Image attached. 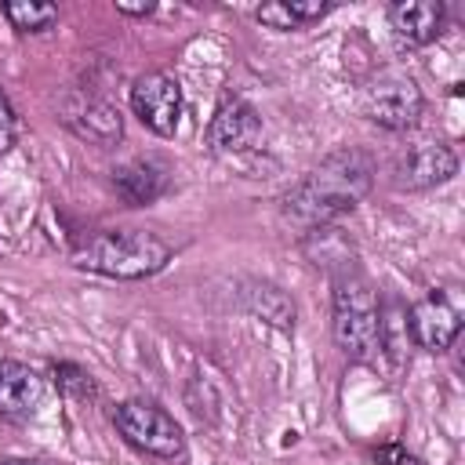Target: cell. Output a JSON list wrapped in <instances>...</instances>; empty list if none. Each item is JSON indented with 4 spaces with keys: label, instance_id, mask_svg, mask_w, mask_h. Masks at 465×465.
Segmentation results:
<instances>
[{
    "label": "cell",
    "instance_id": "6da1fadb",
    "mask_svg": "<svg viewBox=\"0 0 465 465\" xmlns=\"http://www.w3.org/2000/svg\"><path fill=\"white\" fill-rule=\"evenodd\" d=\"M371 182H374V160L356 145H341L327 153L316 167H309L283 193V214L302 232L323 229L341 214L356 211L371 193Z\"/></svg>",
    "mask_w": 465,
    "mask_h": 465
},
{
    "label": "cell",
    "instance_id": "7a4b0ae2",
    "mask_svg": "<svg viewBox=\"0 0 465 465\" xmlns=\"http://www.w3.org/2000/svg\"><path fill=\"white\" fill-rule=\"evenodd\" d=\"M331 334L334 345L356 363H374L381 356V298L374 283L352 265L334 272Z\"/></svg>",
    "mask_w": 465,
    "mask_h": 465
},
{
    "label": "cell",
    "instance_id": "3957f363",
    "mask_svg": "<svg viewBox=\"0 0 465 465\" xmlns=\"http://www.w3.org/2000/svg\"><path fill=\"white\" fill-rule=\"evenodd\" d=\"M73 262L109 280H145L171 262V243L145 229H102L76 243Z\"/></svg>",
    "mask_w": 465,
    "mask_h": 465
},
{
    "label": "cell",
    "instance_id": "277c9868",
    "mask_svg": "<svg viewBox=\"0 0 465 465\" xmlns=\"http://www.w3.org/2000/svg\"><path fill=\"white\" fill-rule=\"evenodd\" d=\"M113 425L142 454H153V458H163V461H174V458L185 454L182 425L163 407H156L153 400H124V403H116L113 407Z\"/></svg>",
    "mask_w": 465,
    "mask_h": 465
},
{
    "label": "cell",
    "instance_id": "5b68a950",
    "mask_svg": "<svg viewBox=\"0 0 465 465\" xmlns=\"http://www.w3.org/2000/svg\"><path fill=\"white\" fill-rule=\"evenodd\" d=\"M465 323V302H461V287L447 283V287H429L411 309H407V331L411 341L425 352H447L454 345V338L461 334Z\"/></svg>",
    "mask_w": 465,
    "mask_h": 465
},
{
    "label": "cell",
    "instance_id": "8992f818",
    "mask_svg": "<svg viewBox=\"0 0 465 465\" xmlns=\"http://www.w3.org/2000/svg\"><path fill=\"white\" fill-rule=\"evenodd\" d=\"M360 109L371 124L385 127V131H407L418 124L421 109H425V94L421 87L400 73V69H385L378 73L367 87H363V98H360Z\"/></svg>",
    "mask_w": 465,
    "mask_h": 465
},
{
    "label": "cell",
    "instance_id": "52a82bcc",
    "mask_svg": "<svg viewBox=\"0 0 465 465\" xmlns=\"http://www.w3.org/2000/svg\"><path fill=\"white\" fill-rule=\"evenodd\" d=\"M131 109L134 116L160 138H171L182 124V84L178 76L163 73V69H149L142 76H134L131 84Z\"/></svg>",
    "mask_w": 465,
    "mask_h": 465
},
{
    "label": "cell",
    "instance_id": "ba28073f",
    "mask_svg": "<svg viewBox=\"0 0 465 465\" xmlns=\"http://www.w3.org/2000/svg\"><path fill=\"white\" fill-rule=\"evenodd\" d=\"M458 174V156L443 142H414L396 153L392 160V185L396 189H432Z\"/></svg>",
    "mask_w": 465,
    "mask_h": 465
},
{
    "label": "cell",
    "instance_id": "9c48e42d",
    "mask_svg": "<svg viewBox=\"0 0 465 465\" xmlns=\"http://www.w3.org/2000/svg\"><path fill=\"white\" fill-rule=\"evenodd\" d=\"M62 124L91 145H116L124 138L120 109L109 98L91 94V91H76L62 102Z\"/></svg>",
    "mask_w": 465,
    "mask_h": 465
},
{
    "label": "cell",
    "instance_id": "30bf717a",
    "mask_svg": "<svg viewBox=\"0 0 465 465\" xmlns=\"http://www.w3.org/2000/svg\"><path fill=\"white\" fill-rule=\"evenodd\" d=\"M258 134H262L258 109L240 94H222L211 113V124H207V149L211 153H243L258 142Z\"/></svg>",
    "mask_w": 465,
    "mask_h": 465
},
{
    "label": "cell",
    "instance_id": "8fae6325",
    "mask_svg": "<svg viewBox=\"0 0 465 465\" xmlns=\"http://www.w3.org/2000/svg\"><path fill=\"white\" fill-rule=\"evenodd\" d=\"M47 396V381L22 360H0V418L29 421Z\"/></svg>",
    "mask_w": 465,
    "mask_h": 465
},
{
    "label": "cell",
    "instance_id": "7c38bea8",
    "mask_svg": "<svg viewBox=\"0 0 465 465\" xmlns=\"http://www.w3.org/2000/svg\"><path fill=\"white\" fill-rule=\"evenodd\" d=\"M443 4L440 0H396L389 4V25L392 33L411 44V47H425L443 33Z\"/></svg>",
    "mask_w": 465,
    "mask_h": 465
},
{
    "label": "cell",
    "instance_id": "4fadbf2b",
    "mask_svg": "<svg viewBox=\"0 0 465 465\" xmlns=\"http://www.w3.org/2000/svg\"><path fill=\"white\" fill-rule=\"evenodd\" d=\"M113 189L120 193L124 203L131 207H145L156 196H163L167 189V167L153 156H134L120 167H113Z\"/></svg>",
    "mask_w": 465,
    "mask_h": 465
},
{
    "label": "cell",
    "instance_id": "5bb4252c",
    "mask_svg": "<svg viewBox=\"0 0 465 465\" xmlns=\"http://www.w3.org/2000/svg\"><path fill=\"white\" fill-rule=\"evenodd\" d=\"M243 298V309L280 331H291L294 327V302L276 287V283H265V280H254L247 283V291L240 294Z\"/></svg>",
    "mask_w": 465,
    "mask_h": 465
},
{
    "label": "cell",
    "instance_id": "9a60e30c",
    "mask_svg": "<svg viewBox=\"0 0 465 465\" xmlns=\"http://www.w3.org/2000/svg\"><path fill=\"white\" fill-rule=\"evenodd\" d=\"M7 22L18 33H44L58 22V4H40V0H7L4 4Z\"/></svg>",
    "mask_w": 465,
    "mask_h": 465
},
{
    "label": "cell",
    "instance_id": "2e32d148",
    "mask_svg": "<svg viewBox=\"0 0 465 465\" xmlns=\"http://www.w3.org/2000/svg\"><path fill=\"white\" fill-rule=\"evenodd\" d=\"M51 378H54V385H58V392H65L69 400H94V378L84 371V367H76V363H51Z\"/></svg>",
    "mask_w": 465,
    "mask_h": 465
},
{
    "label": "cell",
    "instance_id": "e0dca14e",
    "mask_svg": "<svg viewBox=\"0 0 465 465\" xmlns=\"http://www.w3.org/2000/svg\"><path fill=\"white\" fill-rule=\"evenodd\" d=\"M283 7L291 11V18H294V25H305V22H316V18H323V15L331 11V4H327V0H283Z\"/></svg>",
    "mask_w": 465,
    "mask_h": 465
},
{
    "label": "cell",
    "instance_id": "ac0fdd59",
    "mask_svg": "<svg viewBox=\"0 0 465 465\" xmlns=\"http://www.w3.org/2000/svg\"><path fill=\"white\" fill-rule=\"evenodd\" d=\"M254 18H258L262 25H269V29H298V25H294V18H291V11L283 7V0L262 4V7L254 11Z\"/></svg>",
    "mask_w": 465,
    "mask_h": 465
},
{
    "label": "cell",
    "instance_id": "d6986e66",
    "mask_svg": "<svg viewBox=\"0 0 465 465\" xmlns=\"http://www.w3.org/2000/svg\"><path fill=\"white\" fill-rule=\"evenodd\" d=\"M18 138V120H15V109L7 102V94L0 91V153H7Z\"/></svg>",
    "mask_w": 465,
    "mask_h": 465
},
{
    "label": "cell",
    "instance_id": "ffe728a7",
    "mask_svg": "<svg viewBox=\"0 0 465 465\" xmlns=\"http://www.w3.org/2000/svg\"><path fill=\"white\" fill-rule=\"evenodd\" d=\"M378 461H381V465H425L421 458H414V454H407V450H400V447H385V450L378 454Z\"/></svg>",
    "mask_w": 465,
    "mask_h": 465
},
{
    "label": "cell",
    "instance_id": "44dd1931",
    "mask_svg": "<svg viewBox=\"0 0 465 465\" xmlns=\"http://www.w3.org/2000/svg\"><path fill=\"white\" fill-rule=\"evenodd\" d=\"M116 11H120V15H134V18H142V15H153V11H156V4H153V0H142V4L116 0Z\"/></svg>",
    "mask_w": 465,
    "mask_h": 465
},
{
    "label": "cell",
    "instance_id": "7402d4cb",
    "mask_svg": "<svg viewBox=\"0 0 465 465\" xmlns=\"http://www.w3.org/2000/svg\"><path fill=\"white\" fill-rule=\"evenodd\" d=\"M0 465H44V461H29V458H4Z\"/></svg>",
    "mask_w": 465,
    "mask_h": 465
}]
</instances>
